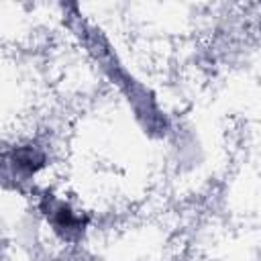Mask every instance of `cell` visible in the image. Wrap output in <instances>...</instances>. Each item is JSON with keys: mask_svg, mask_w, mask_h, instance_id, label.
Listing matches in <instances>:
<instances>
[{"mask_svg": "<svg viewBox=\"0 0 261 261\" xmlns=\"http://www.w3.org/2000/svg\"><path fill=\"white\" fill-rule=\"evenodd\" d=\"M45 163V153L37 145H18L10 153L4 155V171L6 177L14 175L16 179H29L37 173Z\"/></svg>", "mask_w": 261, "mask_h": 261, "instance_id": "2", "label": "cell"}, {"mask_svg": "<svg viewBox=\"0 0 261 261\" xmlns=\"http://www.w3.org/2000/svg\"><path fill=\"white\" fill-rule=\"evenodd\" d=\"M41 208H43V214L47 216V220L51 222L53 230L65 239V241H75L84 234L86 230V218L82 214H77L69 204L53 198L51 194H45L43 196V202H41Z\"/></svg>", "mask_w": 261, "mask_h": 261, "instance_id": "1", "label": "cell"}]
</instances>
